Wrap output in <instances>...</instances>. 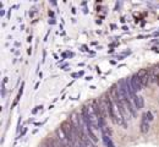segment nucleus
<instances>
[{
    "mask_svg": "<svg viewBox=\"0 0 159 147\" xmlns=\"http://www.w3.org/2000/svg\"><path fill=\"white\" fill-rule=\"evenodd\" d=\"M130 80H131V86H132V88H133V92H135V93H137L138 91H141V89L143 88L142 81H141V77L138 76L137 72L133 74V75L130 77Z\"/></svg>",
    "mask_w": 159,
    "mask_h": 147,
    "instance_id": "f257e3e1",
    "label": "nucleus"
},
{
    "mask_svg": "<svg viewBox=\"0 0 159 147\" xmlns=\"http://www.w3.org/2000/svg\"><path fill=\"white\" fill-rule=\"evenodd\" d=\"M149 120L146 115V113L142 115V118H141V123H139V130L142 134H147L149 131Z\"/></svg>",
    "mask_w": 159,
    "mask_h": 147,
    "instance_id": "f03ea898",
    "label": "nucleus"
},
{
    "mask_svg": "<svg viewBox=\"0 0 159 147\" xmlns=\"http://www.w3.org/2000/svg\"><path fill=\"white\" fill-rule=\"evenodd\" d=\"M158 77H159V64L153 66L149 70V79H151V83L153 82H158Z\"/></svg>",
    "mask_w": 159,
    "mask_h": 147,
    "instance_id": "7ed1b4c3",
    "label": "nucleus"
},
{
    "mask_svg": "<svg viewBox=\"0 0 159 147\" xmlns=\"http://www.w3.org/2000/svg\"><path fill=\"white\" fill-rule=\"evenodd\" d=\"M131 101H132V103L135 104L136 109H142L143 105H145V99H143V97H141V96H137V95H136Z\"/></svg>",
    "mask_w": 159,
    "mask_h": 147,
    "instance_id": "20e7f679",
    "label": "nucleus"
},
{
    "mask_svg": "<svg viewBox=\"0 0 159 147\" xmlns=\"http://www.w3.org/2000/svg\"><path fill=\"white\" fill-rule=\"evenodd\" d=\"M23 87H25V82H22V85H21V88H20V91H19V95H17V97H16V99H15V102H14L12 107H15L17 103H19V101H20V98H21L22 93H23Z\"/></svg>",
    "mask_w": 159,
    "mask_h": 147,
    "instance_id": "39448f33",
    "label": "nucleus"
},
{
    "mask_svg": "<svg viewBox=\"0 0 159 147\" xmlns=\"http://www.w3.org/2000/svg\"><path fill=\"white\" fill-rule=\"evenodd\" d=\"M83 74H84V71H80V72H74L71 76H72L74 79H76V77H81V76H83Z\"/></svg>",
    "mask_w": 159,
    "mask_h": 147,
    "instance_id": "423d86ee",
    "label": "nucleus"
},
{
    "mask_svg": "<svg viewBox=\"0 0 159 147\" xmlns=\"http://www.w3.org/2000/svg\"><path fill=\"white\" fill-rule=\"evenodd\" d=\"M146 115H147V118H148V120H149V121H152V120H153V114H152L151 112H146Z\"/></svg>",
    "mask_w": 159,
    "mask_h": 147,
    "instance_id": "0eeeda50",
    "label": "nucleus"
},
{
    "mask_svg": "<svg viewBox=\"0 0 159 147\" xmlns=\"http://www.w3.org/2000/svg\"><path fill=\"white\" fill-rule=\"evenodd\" d=\"M72 147H84V145H83L81 141H77V142H76V143H75Z\"/></svg>",
    "mask_w": 159,
    "mask_h": 147,
    "instance_id": "6e6552de",
    "label": "nucleus"
},
{
    "mask_svg": "<svg viewBox=\"0 0 159 147\" xmlns=\"http://www.w3.org/2000/svg\"><path fill=\"white\" fill-rule=\"evenodd\" d=\"M42 108H43L42 105H39V107H36V109H33V112H32V113H33V114H36V113L38 112V110H39V109H42Z\"/></svg>",
    "mask_w": 159,
    "mask_h": 147,
    "instance_id": "1a4fd4ad",
    "label": "nucleus"
},
{
    "mask_svg": "<svg viewBox=\"0 0 159 147\" xmlns=\"http://www.w3.org/2000/svg\"><path fill=\"white\" fill-rule=\"evenodd\" d=\"M92 79H93V77H92V76H88V77H86V80H87V81H91V80H92Z\"/></svg>",
    "mask_w": 159,
    "mask_h": 147,
    "instance_id": "9d476101",
    "label": "nucleus"
},
{
    "mask_svg": "<svg viewBox=\"0 0 159 147\" xmlns=\"http://www.w3.org/2000/svg\"><path fill=\"white\" fill-rule=\"evenodd\" d=\"M122 30H125V31H127V30H129V27H127V26H122Z\"/></svg>",
    "mask_w": 159,
    "mask_h": 147,
    "instance_id": "9b49d317",
    "label": "nucleus"
},
{
    "mask_svg": "<svg viewBox=\"0 0 159 147\" xmlns=\"http://www.w3.org/2000/svg\"><path fill=\"white\" fill-rule=\"evenodd\" d=\"M38 86H39V82H37V83H36V86H34V89H37V88H38Z\"/></svg>",
    "mask_w": 159,
    "mask_h": 147,
    "instance_id": "f8f14e48",
    "label": "nucleus"
},
{
    "mask_svg": "<svg viewBox=\"0 0 159 147\" xmlns=\"http://www.w3.org/2000/svg\"><path fill=\"white\" fill-rule=\"evenodd\" d=\"M157 83H158V86H159V77H158V82H157Z\"/></svg>",
    "mask_w": 159,
    "mask_h": 147,
    "instance_id": "ddd939ff",
    "label": "nucleus"
}]
</instances>
